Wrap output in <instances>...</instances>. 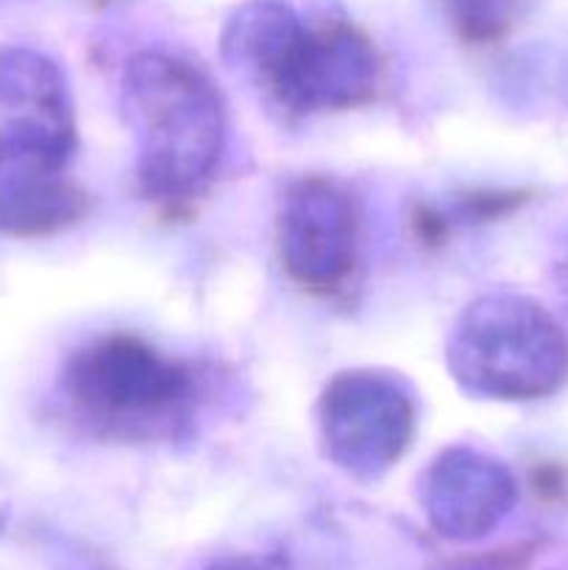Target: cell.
<instances>
[{
	"label": "cell",
	"mask_w": 568,
	"mask_h": 570,
	"mask_svg": "<svg viewBox=\"0 0 568 570\" xmlns=\"http://www.w3.org/2000/svg\"><path fill=\"white\" fill-rule=\"evenodd\" d=\"M418 426L412 390L395 373L354 367L334 373L317 401L326 460L360 482H376L410 451Z\"/></svg>",
	"instance_id": "obj_5"
},
{
	"label": "cell",
	"mask_w": 568,
	"mask_h": 570,
	"mask_svg": "<svg viewBox=\"0 0 568 570\" xmlns=\"http://www.w3.org/2000/svg\"><path fill=\"white\" fill-rule=\"evenodd\" d=\"M454 31L471 45L505 39L529 9V0H443Z\"/></svg>",
	"instance_id": "obj_10"
},
{
	"label": "cell",
	"mask_w": 568,
	"mask_h": 570,
	"mask_svg": "<svg viewBox=\"0 0 568 570\" xmlns=\"http://www.w3.org/2000/svg\"><path fill=\"white\" fill-rule=\"evenodd\" d=\"M61 393L104 438L154 443L189 426L200 379L189 362L165 354L139 334L111 332L67 360Z\"/></svg>",
	"instance_id": "obj_3"
},
{
	"label": "cell",
	"mask_w": 568,
	"mask_h": 570,
	"mask_svg": "<svg viewBox=\"0 0 568 570\" xmlns=\"http://www.w3.org/2000/svg\"><path fill=\"white\" fill-rule=\"evenodd\" d=\"M206 570H284L276 560L271 557H228V560L215 562Z\"/></svg>",
	"instance_id": "obj_11"
},
{
	"label": "cell",
	"mask_w": 568,
	"mask_h": 570,
	"mask_svg": "<svg viewBox=\"0 0 568 570\" xmlns=\"http://www.w3.org/2000/svg\"><path fill=\"white\" fill-rule=\"evenodd\" d=\"M120 109L145 198L161 206L200 198L215 181L228 131L226 100L209 72L173 50H139L123 70Z\"/></svg>",
	"instance_id": "obj_2"
},
{
	"label": "cell",
	"mask_w": 568,
	"mask_h": 570,
	"mask_svg": "<svg viewBox=\"0 0 568 570\" xmlns=\"http://www.w3.org/2000/svg\"><path fill=\"white\" fill-rule=\"evenodd\" d=\"M518 488L510 468L471 445H451L434 456L421 482L427 521L454 543L482 540L516 507Z\"/></svg>",
	"instance_id": "obj_7"
},
{
	"label": "cell",
	"mask_w": 568,
	"mask_h": 570,
	"mask_svg": "<svg viewBox=\"0 0 568 570\" xmlns=\"http://www.w3.org/2000/svg\"><path fill=\"white\" fill-rule=\"evenodd\" d=\"M228 70L287 117L365 106L382 87L373 39L329 0H248L221 33Z\"/></svg>",
	"instance_id": "obj_1"
},
{
	"label": "cell",
	"mask_w": 568,
	"mask_h": 570,
	"mask_svg": "<svg viewBox=\"0 0 568 570\" xmlns=\"http://www.w3.org/2000/svg\"><path fill=\"white\" fill-rule=\"evenodd\" d=\"M276 248L284 273L310 293H337L360 254V212L340 181L301 176L287 184L276 212Z\"/></svg>",
	"instance_id": "obj_6"
},
{
	"label": "cell",
	"mask_w": 568,
	"mask_h": 570,
	"mask_svg": "<svg viewBox=\"0 0 568 570\" xmlns=\"http://www.w3.org/2000/svg\"><path fill=\"white\" fill-rule=\"evenodd\" d=\"M0 131L70 165L78 148L76 111L65 72L48 56L0 53Z\"/></svg>",
	"instance_id": "obj_8"
},
{
	"label": "cell",
	"mask_w": 568,
	"mask_h": 570,
	"mask_svg": "<svg viewBox=\"0 0 568 570\" xmlns=\"http://www.w3.org/2000/svg\"><path fill=\"white\" fill-rule=\"evenodd\" d=\"M65 167L33 145L0 131V232L42 237L87 215V195Z\"/></svg>",
	"instance_id": "obj_9"
},
{
	"label": "cell",
	"mask_w": 568,
	"mask_h": 570,
	"mask_svg": "<svg viewBox=\"0 0 568 570\" xmlns=\"http://www.w3.org/2000/svg\"><path fill=\"white\" fill-rule=\"evenodd\" d=\"M445 365L468 395L535 401L568 379V337L535 298L488 293L457 315Z\"/></svg>",
	"instance_id": "obj_4"
}]
</instances>
